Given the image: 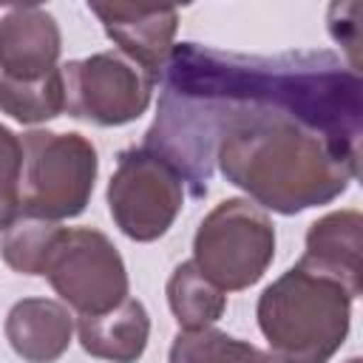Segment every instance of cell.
I'll return each instance as SVG.
<instances>
[{"label":"cell","instance_id":"1","mask_svg":"<svg viewBox=\"0 0 363 363\" xmlns=\"http://www.w3.org/2000/svg\"><path fill=\"white\" fill-rule=\"evenodd\" d=\"M360 133L363 82L337 54L179 43L142 147L170 162L196 199L218 167L261 210L295 216L349 190Z\"/></svg>","mask_w":363,"mask_h":363},{"label":"cell","instance_id":"2","mask_svg":"<svg viewBox=\"0 0 363 363\" xmlns=\"http://www.w3.org/2000/svg\"><path fill=\"white\" fill-rule=\"evenodd\" d=\"M255 318L278 363H329L349 335L352 298L295 264L258 295Z\"/></svg>","mask_w":363,"mask_h":363},{"label":"cell","instance_id":"3","mask_svg":"<svg viewBox=\"0 0 363 363\" xmlns=\"http://www.w3.org/2000/svg\"><path fill=\"white\" fill-rule=\"evenodd\" d=\"M20 216L62 221L79 216L96 184L99 156L88 136L28 130L20 139Z\"/></svg>","mask_w":363,"mask_h":363},{"label":"cell","instance_id":"4","mask_svg":"<svg viewBox=\"0 0 363 363\" xmlns=\"http://www.w3.org/2000/svg\"><path fill=\"white\" fill-rule=\"evenodd\" d=\"M275 258V224L250 199H224L193 235V264L224 292L264 278Z\"/></svg>","mask_w":363,"mask_h":363},{"label":"cell","instance_id":"5","mask_svg":"<svg viewBox=\"0 0 363 363\" xmlns=\"http://www.w3.org/2000/svg\"><path fill=\"white\" fill-rule=\"evenodd\" d=\"M184 204V182L170 162L147 147H128L108 182V210L122 235L147 244L162 238Z\"/></svg>","mask_w":363,"mask_h":363},{"label":"cell","instance_id":"6","mask_svg":"<svg viewBox=\"0 0 363 363\" xmlns=\"http://www.w3.org/2000/svg\"><path fill=\"white\" fill-rule=\"evenodd\" d=\"M43 278L79 315H102L128 298V269L113 241L94 227H62Z\"/></svg>","mask_w":363,"mask_h":363},{"label":"cell","instance_id":"7","mask_svg":"<svg viewBox=\"0 0 363 363\" xmlns=\"http://www.w3.org/2000/svg\"><path fill=\"white\" fill-rule=\"evenodd\" d=\"M65 113L99 128H119L139 119L156 79L119 51H96L62 65Z\"/></svg>","mask_w":363,"mask_h":363},{"label":"cell","instance_id":"8","mask_svg":"<svg viewBox=\"0 0 363 363\" xmlns=\"http://www.w3.org/2000/svg\"><path fill=\"white\" fill-rule=\"evenodd\" d=\"M91 14L99 17L105 34L113 40L119 54L145 68L156 82L173 51L179 28V11L170 6H130V3H88Z\"/></svg>","mask_w":363,"mask_h":363},{"label":"cell","instance_id":"9","mask_svg":"<svg viewBox=\"0 0 363 363\" xmlns=\"http://www.w3.org/2000/svg\"><path fill=\"white\" fill-rule=\"evenodd\" d=\"M62 34L40 6H11L0 17V74L11 79H34L57 65Z\"/></svg>","mask_w":363,"mask_h":363},{"label":"cell","instance_id":"10","mask_svg":"<svg viewBox=\"0 0 363 363\" xmlns=\"http://www.w3.org/2000/svg\"><path fill=\"white\" fill-rule=\"evenodd\" d=\"M360 235L363 216L357 210H335L312 221L306 230V244L301 267L340 284L349 298H360Z\"/></svg>","mask_w":363,"mask_h":363},{"label":"cell","instance_id":"11","mask_svg":"<svg viewBox=\"0 0 363 363\" xmlns=\"http://www.w3.org/2000/svg\"><path fill=\"white\" fill-rule=\"evenodd\" d=\"M6 340L26 363L60 360L74 337V320L65 303L51 298H23L6 315Z\"/></svg>","mask_w":363,"mask_h":363},{"label":"cell","instance_id":"12","mask_svg":"<svg viewBox=\"0 0 363 363\" xmlns=\"http://www.w3.org/2000/svg\"><path fill=\"white\" fill-rule=\"evenodd\" d=\"M79 346L99 360L136 363L150 337V315L142 301L125 298L119 306L102 315H79L77 320Z\"/></svg>","mask_w":363,"mask_h":363},{"label":"cell","instance_id":"13","mask_svg":"<svg viewBox=\"0 0 363 363\" xmlns=\"http://www.w3.org/2000/svg\"><path fill=\"white\" fill-rule=\"evenodd\" d=\"M164 292L179 329H187V332L213 326L227 309L224 289L216 286L193 261H182L170 272Z\"/></svg>","mask_w":363,"mask_h":363},{"label":"cell","instance_id":"14","mask_svg":"<svg viewBox=\"0 0 363 363\" xmlns=\"http://www.w3.org/2000/svg\"><path fill=\"white\" fill-rule=\"evenodd\" d=\"M0 111L23 125L51 122L65 113L62 68H54L34 79H11L0 74Z\"/></svg>","mask_w":363,"mask_h":363},{"label":"cell","instance_id":"15","mask_svg":"<svg viewBox=\"0 0 363 363\" xmlns=\"http://www.w3.org/2000/svg\"><path fill=\"white\" fill-rule=\"evenodd\" d=\"M60 233H62L60 221L17 216L0 233V258L20 275H43Z\"/></svg>","mask_w":363,"mask_h":363},{"label":"cell","instance_id":"16","mask_svg":"<svg viewBox=\"0 0 363 363\" xmlns=\"http://www.w3.org/2000/svg\"><path fill=\"white\" fill-rule=\"evenodd\" d=\"M267 352L238 340L221 329H179L170 343L167 363H258Z\"/></svg>","mask_w":363,"mask_h":363},{"label":"cell","instance_id":"17","mask_svg":"<svg viewBox=\"0 0 363 363\" xmlns=\"http://www.w3.org/2000/svg\"><path fill=\"white\" fill-rule=\"evenodd\" d=\"M20 170L23 145L6 125H0V233L20 216Z\"/></svg>","mask_w":363,"mask_h":363},{"label":"cell","instance_id":"18","mask_svg":"<svg viewBox=\"0 0 363 363\" xmlns=\"http://www.w3.org/2000/svg\"><path fill=\"white\" fill-rule=\"evenodd\" d=\"M357 14H360V3H335L329 6V31L332 37L349 48V68L357 71V60H354V48H357Z\"/></svg>","mask_w":363,"mask_h":363},{"label":"cell","instance_id":"19","mask_svg":"<svg viewBox=\"0 0 363 363\" xmlns=\"http://www.w3.org/2000/svg\"><path fill=\"white\" fill-rule=\"evenodd\" d=\"M258 363H278V360H275V357H272V354H269V352H267V354H264V357H261V360H258Z\"/></svg>","mask_w":363,"mask_h":363},{"label":"cell","instance_id":"20","mask_svg":"<svg viewBox=\"0 0 363 363\" xmlns=\"http://www.w3.org/2000/svg\"><path fill=\"white\" fill-rule=\"evenodd\" d=\"M346 363H363V360H360V357H349Z\"/></svg>","mask_w":363,"mask_h":363}]
</instances>
